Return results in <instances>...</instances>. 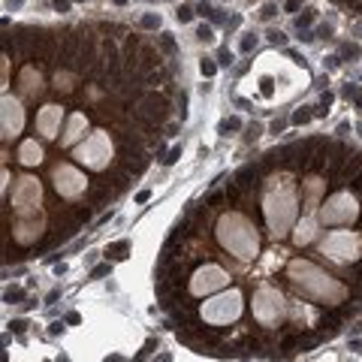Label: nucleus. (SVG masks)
I'll use <instances>...</instances> for the list:
<instances>
[{"instance_id": "obj_7", "label": "nucleus", "mask_w": 362, "mask_h": 362, "mask_svg": "<svg viewBox=\"0 0 362 362\" xmlns=\"http://www.w3.org/2000/svg\"><path fill=\"white\" fill-rule=\"evenodd\" d=\"M55 191L64 199H79L85 191H88V178H85V172L76 169L73 163H61L55 169Z\"/></svg>"}, {"instance_id": "obj_17", "label": "nucleus", "mask_w": 362, "mask_h": 362, "mask_svg": "<svg viewBox=\"0 0 362 362\" xmlns=\"http://www.w3.org/2000/svg\"><path fill=\"white\" fill-rule=\"evenodd\" d=\"M266 37H269L272 45H287V33L278 30V27H269V30H266Z\"/></svg>"}, {"instance_id": "obj_24", "label": "nucleus", "mask_w": 362, "mask_h": 362, "mask_svg": "<svg viewBox=\"0 0 362 362\" xmlns=\"http://www.w3.org/2000/svg\"><path fill=\"white\" fill-rule=\"evenodd\" d=\"M217 64H220V66H233V51H230V48H220V51H217Z\"/></svg>"}, {"instance_id": "obj_28", "label": "nucleus", "mask_w": 362, "mask_h": 362, "mask_svg": "<svg viewBox=\"0 0 362 362\" xmlns=\"http://www.w3.org/2000/svg\"><path fill=\"white\" fill-rule=\"evenodd\" d=\"M178 157H181V148L175 145V148H172V151H169V157H163V163H166V166H172V163H175Z\"/></svg>"}, {"instance_id": "obj_15", "label": "nucleus", "mask_w": 362, "mask_h": 362, "mask_svg": "<svg viewBox=\"0 0 362 362\" xmlns=\"http://www.w3.org/2000/svg\"><path fill=\"white\" fill-rule=\"evenodd\" d=\"M314 19H317V9H305L302 15H296V27L299 30H308V24H311Z\"/></svg>"}, {"instance_id": "obj_39", "label": "nucleus", "mask_w": 362, "mask_h": 362, "mask_svg": "<svg viewBox=\"0 0 362 362\" xmlns=\"http://www.w3.org/2000/svg\"><path fill=\"white\" fill-rule=\"evenodd\" d=\"M112 3H115V6H127V3H130V0H112Z\"/></svg>"}, {"instance_id": "obj_31", "label": "nucleus", "mask_w": 362, "mask_h": 362, "mask_svg": "<svg viewBox=\"0 0 362 362\" xmlns=\"http://www.w3.org/2000/svg\"><path fill=\"white\" fill-rule=\"evenodd\" d=\"M9 326H12V332H24L27 329V320H12Z\"/></svg>"}, {"instance_id": "obj_33", "label": "nucleus", "mask_w": 362, "mask_h": 362, "mask_svg": "<svg viewBox=\"0 0 362 362\" xmlns=\"http://www.w3.org/2000/svg\"><path fill=\"white\" fill-rule=\"evenodd\" d=\"M284 127H287V121H284V118H281V121H272V133H275V136H278Z\"/></svg>"}, {"instance_id": "obj_9", "label": "nucleus", "mask_w": 362, "mask_h": 362, "mask_svg": "<svg viewBox=\"0 0 362 362\" xmlns=\"http://www.w3.org/2000/svg\"><path fill=\"white\" fill-rule=\"evenodd\" d=\"M61 121H64V109L55 106V103H48V106H43L37 112V130L43 136H55L61 130Z\"/></svg>"}, {"instance_id": "obj_1", "label": "nucleus", "mask_w": 362, "mask_h": 362, "mask_svg": "<svg viewBox=\"0 0 362 362\" xmlns=\"http://www.w3.org/2000/svg\"><path fill=\"white\" fill-rule=\"evenodd\" d=\"M214 238L223 251L235 254L238 260H251L256 256V248H260V238H256L254 220L245 217L241 212H227L220 214L214 223Z\"/></svg>"}, {"instance_id": "obj_38", "label": "nucleus", "mask_w": 362, "mask_h": 362, "mask_svg": "<svg viewBox=\"0 0 362 362\" xmlns=\"http://www.w3.org/2000/svg\"><path fill=\"white\" fill-rule=\"evenodd\" d=\"M350 347H353L356 353H362V341H353V344H350Z\"/></svg>"}, {"instance_id": "obj_10", "label": "nucleus", "mask_w": 362, "mask_h": 362, "mask_svg": "<svg viewBox=\"0 0 362 362\" xmlns=\"http://www.w3.org/2000/svg\"><path fill=\"white\" fill-rule=\"evenodd\" d=\"M85 127H88V115H85V112H73L70 118H66V127H64V145H73L82 136Z\"/></svg>"}, {"instance_id": "obj_12", "label": "nucleus", "mask_w": 362, "mask_h": 362, "mask_svg": "<svg viewBox=\"0 0 362 362\" xmlns=\"http://www.w3.org/2000/svg\"><path fill=\"white\" fill-rule=\"evenodd\" d=\"M127 251H130V241H127V238H121V241H115V245H109L103 254H106V260H124Z\"/></svg>"}, {"instance_id": "obj_26", "label": "nucleus", "mask_w": 362, "mask_h": 362, "mask_svg": "<svg viewBox=\"0 0 362 362\" xmlns=\"http://www.w3.org/2000/svg\"><path fill=\"white\" fill-rule=\"evenodd\" d=\"M21 296H24V290H19V287H9V290H6V296H3V299H6V302H19Z\"/></svg>"}, {"instance_id": "obj_25", "label": "nucleus", "mask_w": 362, "mask_h": 362, "mask_svg": "<svg viewBox=\"0 0 362 362\" xmlns=\"http://www.w3.org/2000/svg\"><path fill=\"white\" fill-rule=\"evenodd\" d=\"M70 6H73V0H51V9L55 12H70Z\"/></svg>"}, {"instance_id": "obj_40", "label": "nucleus", "mask_w": 362, "mask_h": 362, "mask_svg": "<svg viewBox=\"0 0 362 362\" xmlns=\"http://www.w3.org/2000/svg\"><path fill=\"white\" fill-rule=\"evenodd\" d=\"M145 3H154V0H145Z\"/></svg>"}, {"instance_id": "obj_27", "label": "nucleus", "mask_w": 362, "mask_h": 362, "mask_svg": "<svg viewBox=\"0 0 362 362\" xmlns=\"http://www.w3.org/2000/svg\"><path fill=\"white\" fill-rule=\"evenodd\" d=\"M160 43L166 51H175V40H172V33H160Z\"/></svg>"}, {"instance_id": "obj_36", "label": "nucleus", "mask_w": 362, "mask_h": 362, "mask_svg": "<svg viewBox=\"0 0 362 362\" xmlns=\"http://www.w3.org/2000/svg\"><path fill=\"white\" fill-rule=\"evenodd\" d=\"M302 6V0H287V12H296Z\"/></svg>"}, {"instance_id": "obj_34", "label": "nucleus", "mask_w": 362, "mask_h": 362, "mask_svg": "<svg viewBox=\"0 0 362 362\" xmlns=\"http://www.w3.org/2000/svg\"><path fill=\"white\" fill-rule=\"evenodd\" d=\"M151 199V191H148V187H145V191H139V193H136V202H148Z\"/></svg>"}, {"instance_id": "obj_18", "label": "nucleus", "mask_w": 362, "mask_h": 362, "mask_svg": "<svg viewBox=\"0 0 362 362\" xmlns=\"http://www.w3.org/2000/svg\"><path fill=\"white\" fill-rule=\"evenodd\" d=\"M275 12H278V6H275V3H263L260 12H256V19H260V21H272Z\"/></svg>"}, {"instance_id": "obj_29", "label": "nucleus", "mask_w": 362, "mask_h": 362, "mask_svg": "<svg viewBox=\"0 0 362 362\" xmlns=\"http://www.w3.org/2000/svg\"><path fill=\"white\" fill-rule=\"evenodd\" d=\"M326 66H329V70H338V66H341V55H329V58H326Z\"/></svg>"}, {"instance_id": "obj_8", "label": "nucleus", "mask_w": 362, "mask_h": 362, "mask_svg": "<svg viewBox=\"0 0 362 362\" xmlns=\"http://www.w3.org/2000/svg\"><path fill=\"white\" fill-rule=\"evenodd\" d=\"M24 127V109H21V103L3 94V139H9V136H19Z\"/></svg>"}, {"instance_id": "obj_6", "label": "nucleus", "mask_w": 362, "mask_h": 362, "mask_svg": "<svg viewBox=\"0 0 362 362\" xmlns=\"http://www.w3.org/2000/svg\"><path fill=\"white\" fill-rule=\"evenodd\" d=\"M184 281H187V293H193V296L205 293L209 296V293L230 284V272H223L217 263H205V266H196L191 272V278H184Z\"/></svg>"}, {"instance_id": "obj_13", "label": "nucleus", "mask_w": 362, "mask_h": 362, "mask_svg": "<svg viewBox=\"0 0 362 362\" xmlns=\"http://www.w3.org/2000/svg\"><path fill=\"white\" fill-rule=\"evenodd\" d=\"M256 48V33H241V43H238V51L241 55H251Z\"/></svg>"}, {"instance_id": "obj_21", "label": "nucleus", "mask_w": 362, "mask_h": 362, "mask_svg": "<svg viewBox=\"0 0 362 362\" xmlns=\"http://www.w3.org/2000/svg\"><path fill=\"white\" fill-rule=\"evenodd\" d=\"M199 73H202V76H209V79H212V76L217 73V64H214L212 58H202V61H199Z\"/></svg>"}, {"instance_id": "obj_30", "label": "nucleus", "mask_w": 362, "mask_h": 362, "mask_svg": "<svg viewBox=\"0 0 362 362\" xmlns=\"http://www.w3.org/2000/svg\"><path fill=\"white\" fill-rule=\"evenodd\" d=\"M317 37L329 40V37H332V24H320V27H317Z\"/></svg>"}, {"instance_id": "obj_32", "label": "nucleus", "mask_w": 362, "mask_h": 362, "mask_svg": "<svg viewBox=\"0 0 362 362\" xmlns=\"http://www.w3.org/2000/svg\"><path fill=\"white\" fill-rule=\"evenodd\" d=\"M103 275H109V263H106V266H97V269L91 272V278H103Z\"/></svg>"}, {"instance_id": "obj_35", "label": "nucleus", "mask_w": 362, "mask_h": 362, "mask_svg": "<svg viewBox=\"0 0 362 362\" xmlns=\"http://www.w3.org/2000/svg\"><path fill=\"white\" fill-rule=\"evenodd\" d=\"M299 40H302V43H311V40H317V37H314L311 30H299Z\"/></svg>"}, {"instance_id": "obj_3", "label": "nucleus", "mask_w": 362, "mask_h": 362, "mask_svg": "<svg viewBox=\"0 0 362 362\" xmlns=\"http://www.w3.org/2000/svg\"><path fill=\"white\" fill-rule=\"evenodd\" d=\"M73 157L82 163V166H88V169H97L103 172L109 163H115V142H112V136L106 130H94L88 139H85L76 151H73Z\"/></svg>"}, {"instance_id": "obj_14", "label": "nucleus", "mask_w": 362, "mask_h": 362, "mask_svg": "<svg viewBox=\"0 0 362 362\" xmlns=\"http://www.w3.org/2000/svg\"><path fill=\"white\" fill-rule=\"evenodd\" d=\"M175 19H178L181 24H191V21H193V3H181V6L175 9Z\"/></svg>"}, {"instance_id": "obj_2", "label": "nucleus", "mask_w": 362, "mask_h": 362, "mask_svg": "<svg viewBox=\"0 0 362 362\" xmlns=\"http://www.w3.org/2000/svg\"><path fill=\"white\" fill-rule=\"evenodd\" d=\"M238 314H241V293L238 290H227V293L209 299L199 308V326L220 329V326H230L233 320H238Z\"/></svg>"}, {"instance_id": "obj_16", "label": "nucleus", "mask_w": 362, "mask_h": 362, "mask_svg": "<svg viewBox=\"0 0 362 362\" xmlns=\"http://www.w3.org/2000/svg\"><path fill=\"white\" fill-rule=\"evenodd\" d=\"M359 55H362V48H359L356 43H344V45H341V61H344V58H347V61H356Z\"/></svg>"}, {"instance_id": "obj_5", "label": "nucleus", "mask_w": 362, "mask_h": 362, "mask_svg": "<svg viewBox=\"0 0 362 362\" xmlns=\"http://www.w3.org/2000/svg\"><path fill=\"white\" fill-rule=\"evenodd\" d=\"M43 202V191H40V181L37 178H21L12 191V199L6 205H12V212L19 214V220H37V209Z\"/></svg>"}, {"instance_id": "obj_41", "label": "nucleus", "mask_w": 362, "mask_h": 362, "mask_svg": "<svg viewBox=\"0 0 362 362\" xmlns=\"http://www.w3.org/2000/svg\"><path fill=\"white\" fill-rule=\"evenodd\" d=\"M76 3H82V0H76Z\"/></svg>"}, {"instance_id": "obj_11", "label": "nucleus", "mask_w": 362, "mask_h": 362, "mask_svg": "<svg viewBox=\"0 0 362 362\" xmlns=\"http://www.w3.org/2000/svg\"><path fill=\"white\" fill-rule=\"evenodd\" d=\"M19 157H21V163H24V166L40 163V160H43V151H40L37 139H24V142L19 145Z\"/></svg>"}, {"instance_id": "obj_4", "label": "nucleus", "mask_w": 362, "mask_h": 362, "mask_svg": "<svg viewBox=\"0 0 362 362\" xmlns=\"http://www.w3.org/2000/svg\"><path fill=\"white\" fill-rule=\"evenodd\" d=\"M251 308H254V320L260 323V326H266V329H272V326L287 314V302L281 299V293L275 290V287H269V284L254 290Z\"/></svg>"}, {"instance_id": "obj_23", "label": "nucleus", "mask_w": 362, "mask_h": 362, "mask_svg": "<svg viewBox=\"0 0 362 362\" xmlns=\"http://www.w3.org/2000/svg\"><path fill=\"white\" fill-rule=\"evenodd\" d=\"M241 127V121L238 118H227V121H220V133L223 136H230V130H238Z\"/></svg>"}, {"instance_id": "obj_20", "label": "nucleus", "mask_w": 362, "mask_h": 362, "mask_svg": "<svg viewBox=\"0 0 362 362\" xmlns=\"http://www.w3.org/2000/svg\"><path fill=\"white\" fill-rule=\"evenodd\" d=\"M196 40H199V43H214V30H212L209 24H199V27H196Z\"/></svg>"}, {"instance_id": "obj_37", "label": "nucleus", "mask_w": 362, "mask_h": 362, "mask_svg": "<svg viewBox=\"0 0 362 362\" xmlns=\"http://www.w3.org/2000/svg\"><path fill=\"white\" fill-rule=\"evenodd\" d=\"M24 0H6V9H21Z\"/></svg>"}, {"instance_id": "obj_19", "label": "nucleus", "mask_w": 362, "mask_h": 362, "mask_svg": "<svg viewBox=\"0 0 362 362\" xmlns=\"http://www.w3.org/2000/svg\"><path fill=\"white\" fill-rule=\"evenodd\" d=\"M308 109H311V106H302V109H296V112H293V124H308V121H311V112H308Z\"/></svg>"}, {"instance_id": "obj_22", "label": "nucleus", "mask_w": 362, "mask_h": 362, "mask_svg": "<svg viewBox=\"0 0 362 362\" xmlns=\"http://www.w3.org/2000/svg\"><path fill=\"white\" fill-rule=\"evenodd\" d=\"M142 27H145V30H157V27H160V15H154V12L142 15Z\"/></svg>"}]
</instances>
